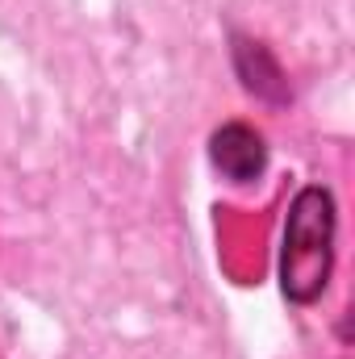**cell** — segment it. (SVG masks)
<instances>
[{
	"instance_id": "2",
	"label": "cell",
	"mask_w": 355,
	"mask_h": 359,
	"mask_svg": "<svg viewBox=\"0 0 355 359\" xmlns=\"http://www.w3.org/2000/svg\"><path fill=\"white\" fill-rule=\"evenodd\" d=\"M213 163L230 180H255L267 163V147L251 126L234 121V126H222L213 134Z\"/></svg>"
},
{
	"instance_id": "1",
	"label": "cell",
	"mask_w": 355,
	"mask_h": 359,
	"mask_svg": "<svg viewBox=\"0 0 355 359\" xmlns=\"http://www.w3.org/2000/svg\"><path fill=\"white\" fill-rule=\"evenodd\" d=\"M330 243H335V201L322 188H305L284 226V264L280 280L293 301H314L330 276Z\"/></svg>"
}]
</instances>
